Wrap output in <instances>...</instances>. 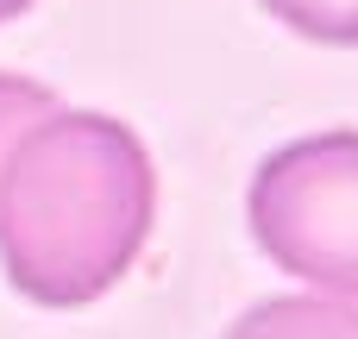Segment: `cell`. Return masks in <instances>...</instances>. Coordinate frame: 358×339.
<instances>
[{
  "label": "cell",
  "instance_id": "cell-2",
  "mask_svg": "<svg viewBox=\"0 0 358 339\" xmlns=\"http://www.w3.org/2000/svg\"><path fill=\"white\" fill-rule=\"evenodd\" d=\"M245 220L277 271L321 296H358V132H315L271 151L252 176Z\"/></svg>",
  "mask_w": 358,
  "mask_h": 339
},
{
  "label": "cell",
  "instance_id": "cell-1",
  "mask_svg": "<svg viewBox=\"0 0 358 339\" xmlns=\"http://www.w3.org/2000/svg\"><path fill=\"white\" fill-rule=\"evenodd\" d=\"M157 220V170L107 113H44L0 164V264L38 308L101 302Z\"/></svg>",
  "mask_w": 358,
  "mask_h": 339
},
{
  "label": "cell",
  "instance_id": "cell-6",
  "mask_svg": "<svg viewBox=\"0 0 358 339\" xmlns=\"http://www.w3.org/2000/svg\"><path fill=\"white\" fill-rule=\"evenodd\" d=\"M25 6H31V0H0V25H6V19H19Z\"/></svg>",
  "mask_w": 358,
  "mask_h": 339
},
{
  "label": "cell",
  "instance_id": "cell-5",
  "mask_svg": "<svg viewBox=\"0 0 358 339\" xmlns=\"http://www.w3.org/2000/svg\"><path fill=\"white\" fill-rule=\"evenodd\" d=\"M44 113H57V94H50L44 82H31V75H6V69H0V164H6V151H13V138H19L25 126H38Z\"/></svg>",
  "mask_w": 358,
  "mask_h": 339
},
{
  "label": "cell",
  "instance_id": "cell-3",
  "mask_svg": "<svg viewBox=\"0 0 358 339\" xmlns=\"http://www.w3.org/2000/svg\"><path fill=\"white\" fill-rule=\"evenodd\" d=\"M227 339H358V308L327 296H271L252 302Z\"/></svg>",
  "mask_w": 358,
  "mask_h": 339
},
{
  "label": "cell",
  "instance_id": "cell-4",
  "mask_svg": "<svg viewBox=\"0 0 358 339\" xmlns=\"http://www.w3.org/2000/svg\"><path fill=\"white\" fill-rule=\"evenodd\" d=\"M271 19H283L296 38H315V44H358V0H258Z\"/></svg>",
  "mask_w": 358,
  "mask_h": 339
}]
</instances>
